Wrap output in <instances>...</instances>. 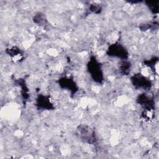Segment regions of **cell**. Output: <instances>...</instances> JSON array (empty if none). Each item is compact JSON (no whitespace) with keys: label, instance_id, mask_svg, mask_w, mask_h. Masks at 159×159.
<instances>
[{"label":"cell","instance_id":"cell-1","mask_svg":"<svg viewBox=\"0 0 159 159\" xmlns=\"http://www.w3.org/2000/svg\"><path fill=\"white\" fill-rule=\"evenodd\" d=\"M87 68L91 77L95 82L98 83L102 82L104 78L101 65L94 57H91L88 63Z\"/></svg>","mask_w":159,"mask_h":159},{"label":"cell","instance_id":"cell-2","mask_svg":"<svg viewBox=\"0 0 159 159\" xmlns=\"http://www.w3.org/2000/svg\"><path fill=\"white\" fill-rule=\"evenodd\" d=\"M130 81L134 87L138 89L148 91L152 86L151 80L147 76L140 73H136L134 75L131 77Z\"/></svg>","mask_w":159,"mask_h":159},{"label":"cell","instance_id":"cell-3","mask_svg":"<svg viewBox=\"0 0 159 159\" xmlns=\"http://www.w3.org/2000/svg\"><path fill=\"white\" fill-rule=\"evenodd\" d=\"M107 54L110 57L120 58L122 60H127L129 57L127 49L120 43H115L111 45L107 49Z\"/></svg>","mask_w":159,"mask_h":159},{"label":"cell","instance_id":"cell-4","mask_svg":"<svg viewBox=\"0 0 159 159\" xmlns=\"http://www.w3.org/2000/svg\"><path fill=\"white\" fill-rule=\"evenodd\" d=\"M79 137L84 142L93 143L95 142L94 132L91 127L86 125H81L77 129Z\"/></svg>","mask_w":159,"mask_h":159},{"label":"cell","instance_id":"cell-5","mask_svg":"<svg viewBox=\"0 0 159 159\" xmlns=\"http://www.w3.org/2000/svg\"><path fill=\"white\" fill-rule=\"evenodd\" d=\"M137 101L139 105L143 107V110H155V101L152 96L146 93L139 95Z\"/></svg>","mask_w":159,"mask_h":159},{"label":"cell","instance_id":"cell-6","mask_svg":"<svg viewBox=\"0 0 159 159\" xmlns=\"http://www.w3.org/2000/svg\"><path fill=\"white\" fill-rule=\"evenodd\" d=\"M37 106L44 110H50L53 109V104L51 102L50 98L46 95H40L36 99Z\"/></svg>","mask_w":159,"mask_h":159},{"label":"cell","instance_id":"cell-7","mask_svg":"<svg viewBox=\"0 0 159 159\" xmlns=\"http://www.w3.org/2000/svg\"><path fill=\"white\" fill-rule=\"evenodd\" d=\"M59 84L63 88L67 89L71 91H75L76 90V85L75 81L68 78H62L59 80Z\"/></svg>","mask_w":159,"mask_h":159},{"label":"cell","instance_id":"cell-8","mask_svg":"<svg viewBox=\"0 0 159 159\" xmlns=\"http://www.w3.org/2000/svg\"><path fill=\"white\" fill-rule=\"evenodd\" d=\"M7 53L16 61H20V60L22 59V53L21 50L16 47H12L11 48H7Z\"/></svg>","mask_w":159,"mask_h":159},{"label":"cell","instance_id":"cell-9","mask_svg":"<svg viewBox=\"0 0 159 159\" xmlns=\"http://www.w3.org/2000/svg\"><path fill=\"white\" fill-rule=\"evenodd\" d=\"M131 68V64L127 60H124L121 61L119 65V71L121 74L127 75L130 73Z\"/></svg>","mask_w":159,"mask_h":159},{"label":"cell","instance_id":"cell-10","mask_svg":"<svg viewBox=\"0 0 159 159\" xmlns=\"http://www.w3.org/2000/svg\"><path fill=\"white\" fill-rule=\"evenodd\" d=\"M158 1L156 2H147V6L148 7L150 11H151L153 13H158Z\"/></svg>","mask_w":159,"mask_h":159},{"label":"cell","instance_id":"cell-11","mask_svg":"<svg viewBox=\"0 0 159 159\" xmlns=\"http://www.w3.org/2000/svg\"><path fill=\"white\" fill-rule=\"evenodd\" d=\"M90 10L91 11H93V12H96V11H98V12H99L98 10H101V7L100 6H98L97 4H93L91 6V9Z\"/></svg>","mask_w":159,"mask_h":159}]
</instances>
